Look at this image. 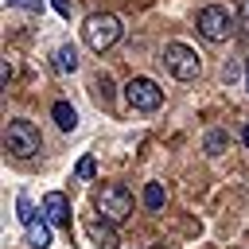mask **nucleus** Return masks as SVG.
Wrapping results in <instances>:
<instances>
[{"mask_svg": "<svg viewBox=\"0 0 249 249\" xmlns=\"http://www.w3.org/2000/svg\"><path fill=\"white\" fill-rule=\"evenodd\" d=\"M245 89H249V54H245Z\"/></svg>", "mask_w": 249, "mask_h": 249, "instance_id": "23", "label": "nucleus"}, {"mask_svg": "<svg viewBox=\"0 0 249 249\" xmlns=\"http://www.w3.org/2000/svg\"><path fill=\"white\" fill-rule=\"evenodd\" d=\"M51 8H54L62 19H70V0H51Z\"/></svg>", "mask_w": 249, "mask_h": 249, "instance_id": "20", "label": "nucleus"}, {"mask_svg": "<svg viewBox=\"0 0 249 249\" xmlns=\"http://www.w3.org/2000/svg\"><path fill=\"white\" fill-rule=\"evenodd\" d=\"M237 16L226 8V4H206L202 12H198V35L202 39H210V43H230L233 35H237Z\"/></svg>", "mask_w": 249, "mask_h": 249, "instance_id": "2", "label": "nucleus"}, {"mask_svg": "<svg viewBox=\"0 0 249 249\" xmlns=\"http://www.w3.org/2000/svg\"><path fill=\"white\" fill-rule=\"evenodd\" d=\"M43 218L51 226H58V230H70V202H66V195H58V191L43 195Z\"/></svg>", "mask_w": 249, "mask_h": 249, "instance_id": "7", "label": "nucleus"}, {"mask_svg": "<svg viewBox=\"0 0 249 249\" xmlns=\"http://www.w3.org/2000/svg\"><path fill=\"white\" fill-rule=\"evenodd\" d=\"M93 210L101 214V222L121 226V222L132 214V195H128V187H124V183H105V187H97V191H93Z\"/></svg>", "mask_w": 249, "mask_h": 249, "instance_id": "1", "label": "nucleus"}, {"mask_svg": "<svg viewBox=\"0 0 249 249\" xmlns=\"http://www.w3.org/2000/svg\"><path fill=\"white\" fill-rule=\"evenodd\" d=\"M237 23H241V31L249 35V0H241V4H237Z\"/></svg>", "mask_w": 249, "mask_h": 249, "instance_id": "18", "label": "nucleus"}, {"mask_svg": "<svg viewBox=\"0 0 249 249\" xmlns=\"http://www.w3.org/2000/svg\"><path fill=\"white\" fill-rule=\"evenodd\" d=\"M0 78H4V86H8L12 78H16V62H12L8 54H4V66H0Z\"/></svg>", "mask_w": 249, "mask_h": 249, "instance_id": "19", "label": "nucleus"}, {"mask_svg": "<svg viewBox=\"0 0 249 249\" xmlns=\"http://www.w3.org/2000/svg\"><path fill=\"white\" fill-rule=\"evenodd\" d=\"M89 237H93V241H101V245H113V233H109V226H101V222H93V226H89Z\"/></svg>", "mask_w": 249, "mask_h": 249, "instance_id": "15", "label": "nucleus"}, {"mask_svg": "<svg viewBox=\"0 0 249 249\" xmlns=\"http://www.w3.org/2000/svg\"><path fill=\"white\" fill-rule=\"evenodd\" d=\"M241 140H245V148H249V121H245V128H241Z\"/></svg>", "mask_w": 249, "mask_h": 249, "instance_id": "22", "label": "nucleus"}, {"mask_svg": "<svg viewBox=\"0 0 249 249\" xmlns=\"http://www.w3.org/2000/svg\"><path fill=\"white\" fill-rule=\"evenodd\" d=\"M23 230H27V245H31V249H47V245H51V222H47V218L27 222Z\"/></svg>", "mask_w": 249, "mask_h": 249, "instance_id": "8", "label": "nucleus"}, {"mask_svg": "<svg viewBox=\"0 0 249 249\" xmlns=\"http://www.w3.org/2000/svg\"><path fill=\"white\" fill-rule=\"evenodd\" d=\"M93 171H97V163H93L89 156H86V160H78V167H74V175H78V179H93Z\"/></svg>", "mask_w": 249, "mask_h": 249, "instance_id": "16", "label": "nucleus"}, {"mask_svg": "<svg viewBox=\"0 0 249 249\" xmlns=\"http://www.w3.org/2000/svg\"><path fill=\"white\" fill-rule=\"evenodd\" d=\"M124 101H128V109H136V113H156V109L163 105V89H160L152 78H132V82L124 86Z\"/></svg>", "mask_w": 249, "mask_h": 249, "instance_id": "6", "label": "nucleus"}, {"mask_svg": "<svg viewBox=\"0 0 249 249\" xmlns=\"http://www.w3.org/2000/svg\"><path fill=\"white\" fill-rule=\"evenodd\" d=\"M237 78H241V66L230 62V66H226V82H237Z\"/></svg>", "mask_w": 249, "mask_h": 249, "instance_id": "21", "label": "nucleus"}, {"mask_svg": "<svg viewBox=\"0 0 249 249\" xmlns=\"http://www.w3.org/2000/svg\"><path fill=\"white\" fill-rule=\"evenodd\" d=\"M202 148H206V156H222V152L230 148V132H226V128H210L206 140H202Z\"/></svg>", "mask_w": 249, "mask_h": 249, "instance_id": "11", "label": "nucleus"}, {"mask_svg": "<svg viewBox=\"0 0 249 249\" xmlns=\"http://www.w3.org/2000/svg\"><path fill=\"white\" fill-rule=\"evenodd\" d=\"M163 66H167L179 82H195L198 70H202L195 47H187V43H167V47H163Z\"/></svg>", "mask_w": 249, "mask_h": 249, "instance_id": "5", "label": "nucleus"}, {"mask_svg": "<svg viewBox=\"0 0 249 249\" xmlns=\"http://www.w3.org/2000/svg\"><path fill=\"white\" fill-rule=\"evenodd\" d=\"M39 148H43V136H39V128L31 121H8L4 152H12L16 160H31V156H39Z\"/></svg>", "mask_w": 249, "mask_h": 249, "instance_id": "4", "label": "nucleus"}, {"mask_svg": "<svg viewBox=\"0 0 249 249\" xmlns=\"http://www.w3.org/2000/svg\"><path fill=\"white\" fill-rule=\"evenodd\" d=\"M51 117H54V124H58L62 132H74V128H78V113H74V105H70V101H54Z\"/></svg>", "mask_w": 249, "mask_h": 249, "instance_id": "9", "label": "nucleus"}, {"mask_svg": "<svg viewBox=\"0 0 249 249\" xmlns=\"http://www.w3.org/2000/svg\"><path fill=\"white\" fill-rule=\"evenodd\" d=\"M121 31H124V27H121V19H117V16H109V12H93V16L82 23V39H86V47H89V51H97V54H101V51H109V47L121 39Z\"/></svg>", "mask_w": 249, "mask_h": 249, "instance_id": "3", "label": "nucleus"}, {"mask_svg": "<svg viewBox=\"0 0 249 249\" xmlns=\"http://www.w3.org/2000/svg\"><path fill=\"white\" fill-rule=\"evenodd\" d=\"M144 206H148V210H160V206H163V187H160V183H148V187H144Z\"/></svg>", "mask_w": 249, "mask_h": 249, "instance_id": "12", "label": "nucleus"}, {"mask_svg": "<svg viewBox=\"0 0 249 249\" xmlns=\"http://www.w3.org/2000/svg\"><path fill=\"white\" fill-rule=\"evenodd\" d=\"M12 8H23V12H43V0H4Z\"/></svg>", "mask_w": 249, "mask_h": 249, "instance_id": "17", "label": "nucleus"}, {"mask_svg": "<svg viewBox=\"0 0 249 249\" xmlns=\"http://www.w3.org/2000/svg\"><path fill=\"white\" fill-rule=\"evenodd\" d=\"M16 214H19V222H23V226H27V222H35V202H31L27 195H19V198H16Z\"/></svg>", "mask_w": 249, "mask_h": 249, "instance_id": "13", "label": "nucleus"}, {"mask_svg": "<svg viewBox=\"0 0 249 249\" xmlns=\"http://www.w3.org/2000/svg\"><path fill=\"white\" fill-rule=\"evenodd\" d=\"M54 70H58V74H74V70H78V51H74L70 43L54 51Z\"/></svg>", "mask_w": 249, "mask_h": 249, "instance_id": "10", "label": "nucleus"}, {"mask_svg": "<svg viewBox=\"0 0 249 249\" xmlns=\"http://www.w3.org/2000/svg\"><path fill=\"white\" fill-rule=\"evenodd\" d=\"M93 93H97L101 101H109V97H113V78H109V74H97V78H93Z\"/></svg>", "mask_w": 249, "mask_h": 249, "instance_id": "14", "label": "nucleus"}]
</instances>
